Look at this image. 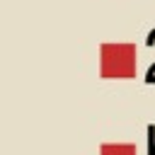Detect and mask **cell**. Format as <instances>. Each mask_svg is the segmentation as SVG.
Segmentation results:
<instances>
[{
  "mask_svg": "<svg viewBox=\"0 0 155 155\" xmlns=\"http://www.w3.org/2000/svg\"><path fill=\"white\" fill-rule=\"evenodd\" d=\"M99 58H102V75L104 78H133L136 75L138 53H136V46L128 41L102 44Z\"/></svg>",
  "mask_w": 155,
  "mask_h": 155,
  "instance_id": "1",
  "label": "cell"
},
{
  "mask_svg": "<svg viewBox=\"0 0 155 155\" xmlns=\"http://www.w3.org/2000/svg\"><path fill=\"white\" fill-rule=\"evenodd\" d=\"M148 155H155V126H148Z\"/></svg>",
  "mask_w": 155,
  "mask_h": 155,
  "instance_id": "2",
  "label": "cell"
}]
</instances>
